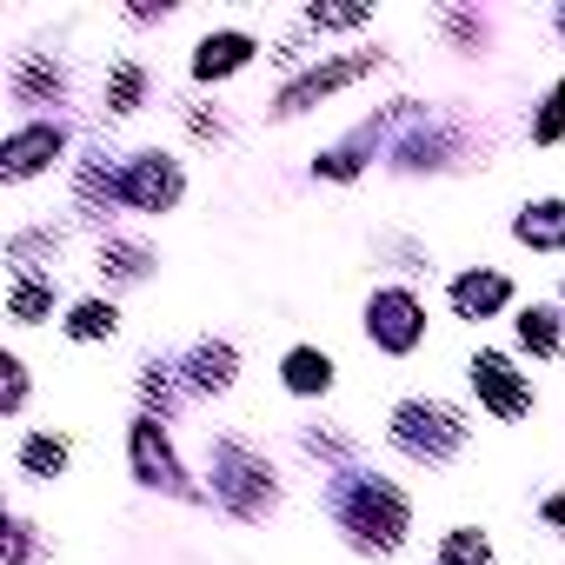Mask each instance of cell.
I'll use <instances>...</instances> for the list:
<instances>
[{
  "instance_id": "6da1fadb",
  "label": "cell",
  "mask_w": 565,
  "mask_h": 565,
  "mask_svg": "<svg viewBox=\"0 0 565 565\" xmlns=\"http://www.w3.org/2000/svg\"><path fill=\"white\" fill-rule=\"evenodd\" d=\"M466 373H472V393H479L499 419H525V413H532V386L512 373V360H505V353H472V366H466Z\"/></svg>"
},
{
  "instance_id": "7a4b0ae2",
  "label": "cell",
  "mask_w": 565,
  "mask_h": 565,
  "mask_svg": "<svg viewBox=\"0 0 565 565\" xmlns=\"http://www.w3.org/2000/svg\"><path fill=\"white\" fill-rule=\"evenodd\" d=\"M366 313H380V327H366V340H380L386 353H413L426 340V307L413 294H373Z\"/></svg>"
},
{
  "instance_id": "3957f363",
  "label": "cell",
  "mask_w": 565,
  "mask_h": 565,
  "mask_svg": "<svg viewBox=\"0 0 565 565\" xmlns=\"http://www.w3.org/2000/svg\"><path fill=\"white\" fill-rule=\"evenodd\" d=\"M253 54H259V41H253V34H239V28L200 34V47H193V81H233V74H246V67H253Z\"/></svg>"
},
{
  "instance_id": "277c9868",
  "label": "cell",
  "mask_w": 565,
  "mask_h": 565,
  "mask_svg": "<svg viewBox=\"0 0 565 565\" xmlns=\"http://www.w3.org/2000/svg\"><path fill=\"white\" fill-rule=\"evenodd\" d=\"M279 386H287L294 399H313V393H333L340 386V366L320 347H294L287 360H279Z\"/></svg>"
},
{
  "instance_id": "5b68a950",
  "label": "cell",
  "mask_w": 565,
  "mask_h": 565,
  "mask_svg": "<svg viewBox=\"0 0 565 565\" xmlns=\"http://www.w3.org/2000/svg\"><path fill=\"white\" fill-rule=\"evenodd\" d=\"M54 153H61L54 127H14V140H8V186H28L34 173H47Z\"/></svg>"
},
{
  "instance_id": "8992f818",
  "label": "cell",
  "mask_w": 565,
  "mask_h": 565,
  "mask_svg": "<svg viewBox=\"0 0 565 565\" xmlns=\"http://www.w3.org/2000/svg\"><path fill=\"white\" fill-rule=\"evenodd\" d=\"M505 294H512V287H505L499 273H466L459 287H452V307H459V320H479V313H492Z\"/></svg>"
},
{
  "instance_id": "52a82bcc",
  "label": "cell",
  "mask_w": 565,
  "mask_h": 565,
  "mask_svg": "<svg viewBox=\"0 0 565 565\" xmlns=\"http://www.w3.org/2000/svg\"><path fill=\"white\" fill-rule=\"evenodd\" d=\"M61 466H67V439L61 433H28L21 439V472L28 479H54Z\"/></svg>"
},
{
  "instance_id": "ba28073f",
  "label": "cell",
  "mask_w": 565,
  "mask_h": 565,
  "mask_svg": "<svg viewBox=\"0 0 565 565\" xmlns=\"http://www.w3.org/2000/svg\"><path fill=\"white\" fill-rule=\"evenodd\" d=\"M120 333V307L114 300H81L67 320V340H114Z\"/></svg>"
},
{
  "instance_id": "9c48e42d",
  "label": "cell",
  "mask_w": 565,
  "mask_h": 565,
  "mask_svg": "<svg viewBox=\"0 0 565 565\" xmlns=\"http://www.w3.org/2000/svg\"><path fill=\"white\" fill-rule=\"evenodd\" d=\"M519 239H525V246H565V200L525 206V220H519Z\"/></svg>"
},
{
  "instance_id": "30bf717a",
  "label": "cell",
  "mask_w": 565,
  "mask_h": 565,
  "mask_svg": "<svg viewBox=\"0 0 565 565\" xmlns=\"http://www.w3.org/2000/svg\"><path fill=\"white\" fill-rule=\"evenodd\" d=\"M439 565H492V545H486V532H472V525H452V532H446V545H439Z\"/></svg>"
},
{
  "instance_id": "8fae6325",
  "label": "cell",
  "mask_w": 565,
  "mask_h": 565,
  "mask_svg": "<svg viewBox=\"0 0 565 565\" xmlns=\"http://www.w3.org/2000/svg\"><path fill=\"white\" fill-rule=\"evenodd\" d=\"M545 519H552V525L565 532V492H552V499H545Z\"/></svg>"
}]
</instances>
